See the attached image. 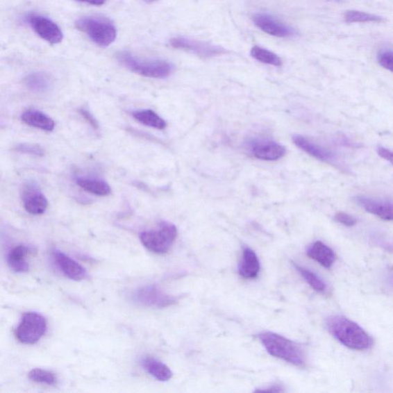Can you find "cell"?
<instances>
[{"mask_svg": "<svg viewBox=\"0 0 393 393\" xmlns=\"http://www.w3.org/2000/svg\"><path fill=\"white\" fill-rule=\"evenodd\" d=\"M327 331L341 344L354 351H366L374 346V340L366 331L342 315H333L326 320Z\"/></svg>", "mask_w": 393, "mask_h": 393, "instance_id": "cell-1", "label": "cell"}, {"mask_svg": "<svg viewBox=\"0 0 393 393\" xmlns=\"http://www.w3.org/2000/svg\"><path fill=\"white\" fill-rule=\"evenodd\" d=\"M257 337L267 352L274 358L292 364L296 367L304 366V352L295 342L273 332H262L258 334Z\"/></svg>", "mask_w": 393, "mask_h": 393, "instance_id": "cell-2", "label": "cell"}, {"mask_svg": "<svg viewBox=\"0 0 393 393\" xmlns=\"http://www.w3.org/2000/svg\"><path fill=\"white\" fill-rule=\"evenodd\" d=\"M117 59L130 71L148 78H165L169 77L174 70V65L169 62L162 60H144L126 51L119 53Z\"/></svg>", "mask_w": 393, "mask_h": 393, "instance_id": "cell-3", "label": "cell"}, {"mask_svg": "<svg viewBox=\"0 0 393 393\" xmlns=\"http://www.w3.org/2000/svg\"><path fill=\"white\" fill-rule=\"evenodd\" d=\"M76 26L101 47L110 46L117 37L114 24L106 17H85L76 21Z\"/></svg>", "mask_w": 393, "mask_h": 393, "instance_id": "cell-4", "label": "cell"}, {"mask_svg": "<svg viewBox=\"0 0 393 393\" xmlns=\"http://www.w3.org/2000/svg\"><path fill=\"white\" fill-rule=\"evenodd\" d=\"M177 236L176 225L162 222L157 229L142 232L140 240L145 249L153 253L162 254L169 251Z\"/></svg>", "mask_w": 393, "mask_h": 393, "instance_id": "cell-5", "label": "cell"}, {"mask_svg": "<svg viewBox=\"0 0 393 393\" xmlns=\"http://www.w3.org/2000/svg\"><path fill=\"white\" fill-rule=\"evenodd\" d=\"M47 329V320L35 312L24 315L16 331V337L22 344H34L44 336Z\"/></svg>", "mask_w": 393, "mask_h": 393, "instance_id": "cell-6", "label": "cell"}, {"mask_svg": "<svg viewBox=\"0 0 393 393\" xmlns=\"http://www.w3.org/2000/svg\"><path fill=\"white\" fill-rule=\"evenodd\" d=\"M170 45L174 49L186 51V52L199 56L203 59H210L215 56L227 53L225 49L210 44L206 42H201L185 36H177L170 40Z\"/></svg>", "mask_w": 393, "mask_h": 393, "instance_id": "cell-7", "label": "cell"}, {"mask_svg": "<svg viewBox=\"0 0 393 393\" xmlns=\"http://www.w3.org/2000/svg\"><path fill=\"white\" fill-rule=\"evenodd\" d=\"M133 300L144 307L164 308L178 302V298L166 294L156 285L137 289L133 294Z\"/></svg>", "mask_w": 393, "mask_h": 393, "instance_id": "cell-8", "label": "cell"}, {"mask_svg": "<svg viewBox=\"0 0 393 393\" xmlns=\"http://www.w3.org/2000/svg\"><path fill=\"white\" fill-rule=\"evenodd\" d=\"M26 20L42 39L52 44H58L62 41L61 28L52 20L34 13L28 14Z\"/></svg>", "mask_w": 393, "mask_h": 393, "instance_id": "cell-9", "label": "cell"}, {"mask_svg": "<svg viewBox=\"0 0 393 393\" xmlns=\"http://www.w3.org/2000/svg\"><path fill=\"white\" fill-rule=\"evenodd\" d=\"M253 24L260 31L275 36V37L287 38L296 35V32L292 27L282 23L268 13H256L253 16Z\"/></svg>", "mask_w": 393, "mask_h": 393, "instance_id": "cell-10", "label": "cell"}, {"mask_svg": "<svg viewBox=\"0 0 393 393\" xmlns=\"http://www.w3.org/2000/svg\"><path fill=\"white\" fill-rule=\"evenodd\" d=\"M356 202L366 210L384 221H390L393 217V206L391 201L371 198L367 196H356Z\"/></svg>", "mask_w": 393, "mask_h": 393, "instance_id": "cell-11", "label": "cell"}, {"mask_svg": "<svg viewBox=\"0 0 393 393\" xmlns=\"http://www.w3.org/2000/svg\"><path fill=\"white\" fill-rule=\"evenodd\" d=\"M53 258L58 267L60 269V271L68 278L72 281H80L86 278L87 272L85 269L77 263L76 260L65 256L62 252L54 251Z\"/></svg>", "mask_w": 393, "mask_h": 393, "instance_id": "cell-12", "label": "cell"}, {"mask_svg": "<svg viewBox=\"0 0 393 393\" xmlns=\"http://www.w3.org/2000/svg\"><path fill=\"white\" fill-rule=\"evenodd\" d=\"M251 151L253 156L260 160L274 162L285 156L286 149L275 142L260 141L253 144Z\"/></svg>", "mask_w": 393, "mask_h": 393, "instance_id": "cell-13", "label": "cell"}, {"mask_svg": "<svg viewBox=\"0 0 393 393\" xmlns=\"http://www.w3.org/2000/svg\"><path fill=\"white\" fill-rule=\"evenodd\" d=\"M260 270V264L257 253L250 247L244 246L242 258L238 266V274L246 280L258 278Z\"/></svg>", "mask_w": 393, "mask_h": 393, "instance_id": "cell-14", "label": "cell"}, {"mask_svg": "<svg viewBox=\"0 0 393 393\" xmlns=\"http://www.w3.org/2000/svg\"><path fill=\"white\" fill-rule=\"evenodd\" d=\"M296 147L308 153L312 157L316 158L324 162H331L334 158L333 153L328 150L312 142L309 138L302 135H296L292 138Z\"/></svg>", "mask_w": 393, "mask_h": 393, "instance_id": "cell-15", "label": "cell"}, {"mask_svg": "<svg viewBox=\"0 0 393 393\" xmlns=\"http://www.w3.org/2000/svg\"><path fill=\"white\" fill-rule=\"evenodd\" d=\"M307 256L326 268H331L336 261V254L321 242H316L308 246Z\"/></svg>", "mask_w": 393, "mask_h": 393, "instance_id": "cell-16", "label": "cell"}, {"mask_svg": "<svg viewBox=\"0 0 393 393\" xmlns=\"http://www.w3.org/2000/svg\"><path fill=\"white\" fill-rule=\"evenodd\" d=\"M24 201L26 212L34 215L44 213L48 208L46 196L34 189H27L24 194Z\"/></svg>", "mask_w": 393, "mask_h": 393, "instance_id": "cell-17", "label": "cell"}, {"mask_svg": "<svg viewBox=\"0 0 393 393\" xmlns=\"http://www.w3.org/2000/svg\"><path fill=\"white\" fill-rule=\"evenodd\" d=\"M31 253V249L25 245H19L12 249L7 257V262L13 271L24 273L28 271L27 258Z\"/></svg>", "mask_w": 393, "mask_h": 393, "instance_id": "cell-18", "label": "cell"}, {"mask_svg": "<svg viewBox=\"0 0 393 393\" xmlns=\"http://www.w3.org/2000/svg\"><path fill=\"white\" fill-rule=\"evenodd\" d=\"M142 364L143 368L157 381L167 382L173 376V373L169 367L151 356L144 358L142 360Z\"/></svg>", "mask_w": 393, "mask_h": 393, "instance_id": "cell-19", "label": "cell"}, {"mask_svg": "<svg viewBox=\"0 0 393 393\" xmlns=\"http://www.w3.org/2000/svg\"><path fill=\"white\" fill-rule=\"evenodd\" d=\"M22 119L27 125L51 132L55 128L54 121L38 111L28 110L22 115Z\"/></svg>", "mask_w": 393, "mask_h": 393, "instance_id": "cell-20", "label": "cell"}, {"mask_svg": "<svg viewBox=\"0 0 393 393\" xmlns=\"http://www.w3.org/2000/svg\"><path fill=\"white\" fill-rule=\"evenodd\" d=\"M77 184L87 192L98 196H107L112 192V188L107 182L100 179L79 178Z\"/></svg>", "mask_w": 393, "mask_h": 393, "instance_id": "cell-21", "label": "cell"}, {"mask_svg": "<svg viewBox=\"0 0 393 393\" xmlns=\"http://www.w3.org/2000/svg\"><path fill=\"white\" fill-rule=\"evenodd\" d=\"M133 117L143 125L159 130L165 128V121L152 110L137 111L133 113Z\"/></svg>", "mask_w": 393, "mask_h": 393, "instance_id": "cell-22", "label": "cell"}, {"mask_svg": "<svg viewBox=\"0 0 393 393\" xmlns=\"http://www.w3.org/2000/svg\"><path fill=\"white\" fill-rule=\"evenodd\" d=\"M296 270L301 274L303 280L308 283L312 290L318 293H324L326 285L325 282L319 278L315 272H312L309 269L293 263Z\"/></svg>", "mask_w": 393, "mask_h": 393, "instance_id": "cell-23", "label": "cell"}, {"mask_svg": "<svg viewBox=\"0 0 393 393\" xmlns=\"http://www.w3.org/2000/svg\"><path fill=\"white\" fill-rule=\"evenodd\" d=\"M251 55L253 59L262 63L271 65L276 67H281L283 65V61L278 55L270 50L258 46L251 49Z\"/></svg>", "mask_w": 393, "mask_h": 393, "instance_id": "cell-24", "label": "cell"}, {"mask_svg": "<svg viewBox=\"0 0 393 393\" xmlns=\"http://www.w3.org/2000/svg\"><path fill=\"white\" fill-rule=\"evenodd\" d=\"M344 19L346 23H381L383 18L374 15V14L367 13L358 10H349L345 12Z\"/></svg>", "mask_w": 393, "mask_h": 393, "instance_id": "cell-25", "label": "cell"}, {"mask_svg": "<svg viewBox=\"0 0 393 393\" xmlns=\"http://www.w3.org/2000/svg\"><path fill=\"white\" fill-rule=\"evenodd\" d=\"M28 378L35 383H44L49 385H55L57 383L56 376L51 371L34 369L28 373Z\"/></svg>", "mask_w": 393, "mask_h": 393, "instance_id": "cell-26", "label": "cell"}, {"mask_svg": "<svg viewBox=\"0 0 393 393\" xmlns=\"http://www.w3.org/2000/svg\"><path fill=\"white\" fill-rule=\"evenodd\" d=\"M26 83L32 90L43 91L49 86L50 80L48 76L39 72V74L28 76L26 78Z\"/></svg>", "mask_w": 393, "mask_h": 393, "instance_id": "cell-27", "label": "cell"}, {"mask_svg": "<svg viewBox=\"0 0 393 393\" xmlns=\"http://www.w3.org/2000/svg\"><path fill=\"white\" fill-rule=\"evenodd\" d=\"M377 61L385 69L392 72L393 53L390 49H382L377 55Z\"/></svg>", "mask_w": 393, "mask_h": 393, "instance_id": "cell-28", "label": "cell"}, {"mask_svg": "<svg viewBox=\"0 0 393 393\" xmlns=\"http://www.w3.org/2000/svg\"><path fill=\"white\" fill-rule=\"evenodd\" d=\"M18 151L26 153V154H31L37 156H44V151L36 144H20L16 148Z\"/></svg>", "mask_w": 393, "mask_h": 393, "instance_id": "cell-29", "label": "cell"}, {"mask_svg": "<svg viewBox=\"0 0 393 393\" xmlns=\"http://www.w3.org/2000/svg\"><path fill=\"white\" fill-rule=\"evenodd\" d=\"M334 220L346 227H353L358 223V220L354 217L344 212L335 215Z\"/></svg>", "mask_w": 393, "mask_h": 393, "instance_id": "cell-30", "label": "cell"}, {"mask_svg": "<svg viewBox=\"0 0 393 393\" xmlns=\"http://www.w3.org/2000/svg\"><path fill=\"white\" fill-rule=\"evenodd\" d=\"M80 112H81V115L83 116V118L87 122H88L94 129H97L99 128V124L97 119L94 118V116L89 111H86L84 110V109H82V110L80 111Z\"/></svg>", "mask_w": 393, "mask_h": 393, "instance_id": "cell-31", "label": "cell"}, {"mask_svg": "<svg viewBox=\"0 0 393 393\" xmlns=\"http://www.w3.org/2000/svg\"><path fill=\"white\" fill-rule=\"evenodd\" d=\"M377 153L378 156H381L385 160H387V161L390 162V163H392L393 156L392 153L390 150L383 147H378L377 149Z\"/></svg>", "mask_w": 393, "mask_h": 393, "instance_id": "cell-32", "label": "cell"}, {"mask_svg": "<svg viewBox=\"0 0 393 393\" xmlns=\"http://www.w3.org/2000/svg\"><path fill=\"white\" fill-rule=\"evenodd\" d=\"M256 392H282L283 390L278 385H271L270 387L263 390H258Z\"/></svg>", "mask_w": 393, "mask_h": 393, "instance_id": "cell-33", "label": "cell"}, {"mask_svg": "<svg viewBox=\"0 0 393 393\" xmlns=\"http://www.w3.org/2000/svg\"><path fill=\"white\" fill-rule=\"evenodd\" d=\"M78 2L86 3L94 6H103L106 0H77Z\"/></svg>", "mask_w": 393, "mask_h": 393, "instance_id": "cell-34", "label": "cell"}, {"mask_svg": "<svg viewBox=\"0 0 393 393\" xmlns=\"http://www.w3.org/2000/svg\"><path fill=\"white\" fill-rule=\"evenodd\" d=\"M147 1L151 3L156 1V0H147Z\"/></svg>", "mask_w": 393, "mask_h": 393, "instance_id": "cell-35", "label": "cell"}]
</instances>
